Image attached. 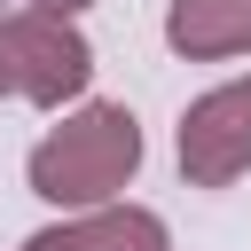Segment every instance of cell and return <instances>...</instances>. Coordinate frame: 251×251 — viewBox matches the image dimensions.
<instances>
[{
	"mask_svg": "<svg viewBox=\"0 0 251 251\" xmlns=\"http://www.w3.org/2000/svg\"><path fill=\"white\" fill-rule=\"evenodd\" d=\"M24 8H55V16H78V8H94V0H24Z\"/></svg>",
	"mask_w": 251,
	"mask_h": 251,
	"instance_id": "cell-6",
	"label": "cell"
},
{
	"mask_svg": "<svg viewBox=\"0 0 251 251\" xmlns=\"http://www.w3.org/2000/svg\"><path fill=\"white\" fill-rule=\"evenodd\" d=\"M24 251H31V243H24Z\"/></svg>",
	"mask_w": 251,
	"mask_h": 251,
	"instance_id": "cell-7",
	"label": "cell"
},
{
	"mask_svg": "<svg viewBox=\"0 0 251 251\" xmlns=\"http://www.w3.org/2000/svg\"><path fill=\"white\" fill-rule=\"evenodd\" d=\"M86 78H94V47H86V31L71 16H55V8L0 16V86L16 102L63 110V102L86 94Z\"/></svg>",
	"mask_w": 251,
	"mask_h": 251,
	"instance_id": "cell-2",
	"label": "cell"
},
{
	"mask_svg": "<svg viewBox=\"0 0 251 251\" xmlns=\"http://www.w3.org/2000/svg\"><path fill=\"white\" fill-rule=\"evenodd\" d=\"M180 173L196 188H227L251 173V78H227L180 110Z\"/></svg>",
	"mask_w": 251,
	"mask_h": 251,
	"instance_id": "cell-3",
	"label": "cell"
},
{
	"mask_svg": "<svg viewBox=\"0 0 251 251\" xmlns=\"http://www.w3.org/2000/svg\"><path fill=\"white\" fill-rule=\"evenodd\" d=\"M141 173V118L126 102H78L63 126L39 133L24 180L39 204L55 212H86V204H110L126 180Z\"/></svg>",
	"mask_w": 251,
	"mask_h": 251,
	"instance_id": "cell-1",
	"label": "cell"
},
{
	"mask_svg": "<svg viewBox=\"0 0 251 251\" xmlns=\"http://www.w3.org/2000/svg\"><path fill=\"white\" fill-rule=\"evenodd\" d=\"M31 251H173V227L126 196H110V204H86V212L39 227Z\"/></svg>",
	"mask_w": 251,
	"mask_h": 251,
	"instance_id": "cell-4",
	"label": "cell"
},
{
	"mask_svg": "<svg viewBox=\"0 0 251 251\" xmlns=\"http://www.w3.org/2000/svg\"><path fill=\"white\" fill-rule=\"evenodd\" d=\"M165 47L188 63L251 55V0H173L165 8Z\"/></svg>",
	"mask_w": 251,
	"mask_h": 251,
	"instance_id": "cell-5",
	"label": "cell"
}]
</instances>
